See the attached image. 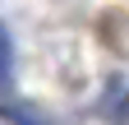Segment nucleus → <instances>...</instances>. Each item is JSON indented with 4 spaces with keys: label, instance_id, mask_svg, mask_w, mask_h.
<instances>
[{
    "label": "nucleus",
    "instance_id": "1",
    "mask_svg": "<svg viewBox=\"0 0 129 125\" xmlns=\"http://www.w3.org/2000/svg\"><path fill=\"white\" fill-rule=\"evenodd\" d=\"M9 84V33L0 28V88Z\"/></svg>",
    "mask_w": 129,
    "mask_h": 125
}]
</instances>
